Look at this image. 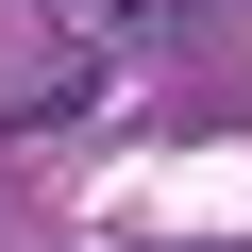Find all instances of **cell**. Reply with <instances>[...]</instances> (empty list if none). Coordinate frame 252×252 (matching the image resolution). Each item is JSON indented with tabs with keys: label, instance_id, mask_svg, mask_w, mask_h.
I'll return each instance as SVG.
<instances>
[{
	"label": "cell",
	"instance_id": "1",
	"mask_svg": "<svg viewBox=\"0 0 252 252\" xmlns=\"http://www.w3.org/2000/svg\"><path fill=\"white\" fill-rule=\"evenodd\" d=\"M185 17H202V0H51V34H67L84 67H101V51H152V34H185Z\"/></svg>",
	"mask_w": 252,
	"mask_h": 252
}]
</instances>
